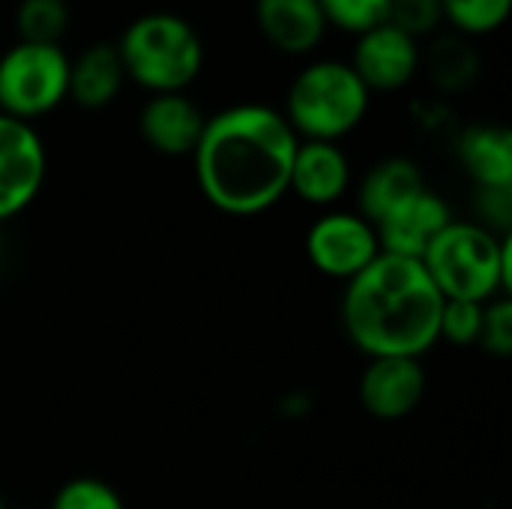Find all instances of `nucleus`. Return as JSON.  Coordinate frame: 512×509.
I'll return each instance as SVG.
<instances>
[{"instance_id":"21","label":"nucleus","mask_w":512,"mask_h":509,"mask_svg":"<svg viewBox=\"0 0 512 509\" xmlns=\"http://www.w3.org/2000/svg\"><path fill=\"white\" fill-rule=\"evenodd\" d=\"M327 27L345 30L351 36H360L390 15V0H318Z\"/></svg>"},{"instance_id":"11","label":"nucleus","mask_w":512,"mask_h":509,"mask_svg":"<svg viewBox=\"0 0 512 509\" xmlns=\"http://www.w3.org/2000/svg\"><path fill=\"white\" fill-rule=\"evenodd\" d=\"M453 222L450 204L435 195L432 189H420L411 195L405 204H399L393 213H387L375 231L381 252L387 255H402V258H423L429 243Z\"/></svg>"},{"instance_id":"7","label":"nucleus","mask_w":512,"mask_h":509,"mask_svg":"<svg viewBox=\"0 0 512 509\" xmlns=\"http://www.w3.org/2000/svg\"><path fill=\"white\" fill-rule=\"evenodd\" d=\"M306 255L318 273L351 282L381 255V243L369 219L360 213L333 210L309 228Z\"/></svg>"},{"instance_id":"22","label":"nucleus","mask_w":512,"mask_h":509,"mask_svg":"<svg viewBox=\"0 0 512 509\" xmlns=\"http://www.w3.org/2000/svg\"><path fill=\"white\" fill-rule=\"evenodd\" d=\"M51 509H126L123 498L117 495L114 486H108L99 477H75L66 480L54 501Z\"/></svg>"},{"instance_id":"10","label":"nucleus","mask_w":512,"mask_h":509,"mask_svg":"<svg viewBox=\"0 0 512 509\" xmlns=\"http://www.w3.org/2000/svg\"><path fill=\"white\" fill-rule=\"evenodd\" d=\"M360 405L378 420H402L423 402L426 369L414 357H372L360 375Z\"/></svg>"},{"instance_id":"8","label":"nucleus","mask_w":512,"mask_h":509,"mask_svg":"<svg viewBox=\"0 0 512 509\" xmlns=\"http://www.w3.org/2000/svg\"><path fill=\"white\" fill-rule=\"evenodd\" d=\"M48 171V156L33 123L0 114V222L24 213Z\"/></svg>"},{"instance_id":"14","label":"nucleus","mask_w":512,"mask_h":509,"mask_svg":"<svg viewBox=\"0 0 512 509\" xmlns=\"http://www.w3.org/2000/svg\"><path fill=\"white\" fill-rule=\"evenodd\" d=\"M255 24L261 36L282 54H309L327 36L318 0H255Z\"/></svg>"},{"instance_id":"15","label":"nucleus","mask_w":512,"mask_h":509,"mask_svg":"<svg viewBox=\"0 0 512 509\" xmlns=\"http://www.w3.org/2000/svg\"><path fill=\"white\" fill-rule=\"evenodd\" d=\"M126 84V69L114 42L87 45L78 57H69V99L87 111L111 105Z\"/></svg>"},{"instance_id":"9","label":"nucleus","mask_w":512,"mask_h":509,"mask_svg":"<svg viewBox=\"0 0 512 509\" xmlns=\"http://www.w3.org/2000/svg\"><path fill=\"white\" fill-rule=\"evenodd\" d=\"M348 63L369 93H396L417 78L423 51L417 39L384 21L354 39Z\"/></svg>"},{"instance_id":"27","label":"nucleus","mask_w":512,"mask_h":509,"mask_svg":"<svg viewBox=\"0 0 512 509\" xmlns=\"http://www.w3.org/2000/svg\"><path fill=\"white\" fill-rule=\"evenodd\" d=\"M0 509H6V507H3V495H0Z\"/></svg>"},{"instance_id":"1","label":"nucleus","mask_w":512,"mask_h":509,"mask_svg":"<svg viewBox=\"0 0 512 509\" xmlns=\"http://www.w3.org/2000/svg\"><path fill=\"white\" fill-rule=\"evenodd\" d=\"M297 144L282 111L264 102L222 108L192 153L198 189L228 216H258L288 195Z\"/></svg>"},{"instance_id":"19","label":"nucleus","mask_w":512,"mask_h":509,"mask_svg":"<svg viewBox=\"0 0 512 509\" xmlns=\"http://www.w3.org/2000/svg\"><path fill=\"white\" fill-rule=\"evenodd\" d=\"M66 27H69L66 0H21L15 9L18 42L60 45Z\"/></svg>"},{"instance_id":"26","label":"nucleus","mask_w":512,"mask_h":509,"mask_svg":"<svg viewBox=\"0 0 512 509\" xmlns=\"http://www.w3.org/2000/svg\"><path fill=\"white\" fill-rule=\"evenodd\" d=\"M480 216L489 231H507L512 219V189H477Z\"/></svg>"},{"instance_id":"16","label":"nucleus","mask_w":512,"mask_h":509,"mask_svg":"<svg viewBox=\"0 0 512 509\" xmlns=\"http://www.w3.org/2000/svg\"><path fill=\"white\" fill-rule=\"evenodd\" d=\"M459 162L477 189H512V132L498 123H477L459 138Z\"/></svg>"},{"instance_id":"6","label":"nucleus","mask_w":512,"mask_h":509,"mask_svg":"<svg viewBox=\"0 0 512 509\" xmlns=\"http://www.w3.org/2000/svg\"><path fill=\"white\" fill-rule=\"evenodd\" d=\"M69 99L63 45L15 42L0 54V114L33 123Z\"/></svg>"},{"instance_id":"12","label":"nucleus","mask_w":512,"mask_h":509,"mask_svg":"<svg viewBox=\"0 0 512 509\" xmlns=\"http://www.w3.org/2000/svg\"><path fill=\"white\" fill-rule=\"evenodd\" d=\"M207 114L186 93H153L138 114V132L162 156H192Z\"/></svg>"},{"instance_id":"2","label":"nucleus","mask_w":512,"mask_h":509,"mask_svg":"<svg viewBox=\"0 0 512 509\" xmlns=\"http://www.w3.org/2000/svg\"><path fill=\"white\" fill-rule=\"evenodd\" d=\"M444 294L423 261L381 252L348 282L342 324L348 339L372 357H414L438 342Z\"/></svg>"},{"instance_id":"25","label":"nucleus","mask_w":512,"mask_h":509,"mask_svg":"<svg viewBox=\"0 0 512 509\" xmlns=\"http://www.w3.org/2000/svg\"><path fill=\"white\" fill-rule=\"evenodd\" d=\"M480 345L486 351H492L495 357H510L512 354V303L507 297H495L486 303Z\"/></svg>"},{"instance_id":"24","label":"nucleus","mask_w":512,"mask_h":509,"mask_svg":"<svg viewBox=\"0 0 512 509\" xmlns=\"http://www.w3.org/2000/svg\"><path fill=\"white\" fill-rule=\"evenodd\" d=\"M387 21L420 42L423 36H432L444 21L441 0H390Z\"/></svg>"},{"instance_id":"3","label":"nucleus","mask_w":512,"mask_h":509,"mask_svg":"<svg viewBox=\"0 0 512 509\" xmlns=\"http://www.w3.org/2000/svg\"><path fill=\"white\" fill-rule=\"evenodd\" d=\"M512 240L483 222H450L423 252V267L444 300L489 303L510 288Z\"/></svg>"},{"instance_id":"18","label":"nucleus","mask_w":512,"mask_h":509,"mask_svg":"<svg viewBox=\"0 0 512 509\" xmlns=\"http://www.w3.org/2000/svg\"><path fill=\"white\" fill-rule=\"evenodd\" d=\"M429 72L444 90H465L477 75V54L465 36H438L429 51Z\"/></svg>"},{"instance_id":"13","label":"nucleus","mask_w":512,"mask_h":509,"mask_svg":"<svg viewBox=\"0 0 512 509\" xmlns=\"http://www.w3.org/2000/svg\"><path fill=\"white\" fill-rule=\"evenodd\" d=\"M351 183V162L336 141H300L291 165V186L300 201L312 207L336 204Z\"/></svg>"},{"instance_id":"4","label":"nucleus","mask_w":512,"mask_h":509,"mask_svg":"<svg viewBox=\"0 0 512 509\" xmlns=\"http://www.w3.org/2000/svg\"><path fill=\"white\" fill-rule=\"evenodd\" d=\"M126 78L153 93H186L204 69V42L177 12H144L114 42Z\"/></svg>"},{"instance_id":"17","label":"nucleus","mask_w":512,"mask_h":509,"mask_svg":"<svg viewBox=\"0 0 512 509\" xmlns=\"http://www.w3.org/2000/svg\"><path fill=\"white\" fill-rule=\"evenodd\" d=\"M420 189H426L420 168L405 156H387L378 165H372L360 183V195H357L360 216L378 225L387 213H393Z\"/></svg>"},{"instance_id":"20","label":"nucleus","mask_w":512,"mask_h":509,"mask_svg":"<svg viewBox=\"0 0 512 509\" xmlns=\"http://www.w3.org/2000/svg\"><path fill=\"white\" fill-rule=\"evenodd\" d=\"M510 12L512 0H441V15L459 36H489L507 24Z\"/></svg>"},{"instance_id":"23","label":"nucleus","mask_w":512,"mask_h":509,"mask_svg":"<svg viewBox=\"0 0 512 509\" xmlns=\"http://www.w3.org/2000/svg\"><path fill=\"white\" fill-rule=\"evenodd\" d=\"M483 309H486V303L444 300L438 339H447L450 345H477L480 330H483Z\"/></svg>"},{"instance_id":"5","label":"nucleus","mask_w":512,"mask_h":509,"mask_svg":"<svg viewBox=\"0 0 512 509\" xmlns=\"http://www.w3.org/2000/svg\"><path fill=\"white\" fill-rule=\"evenodd\" d=\"M372 93L345 60L306 63L288 93L282 117L300 141H342L369 114Z\"/></svg>"}]
</instances>
